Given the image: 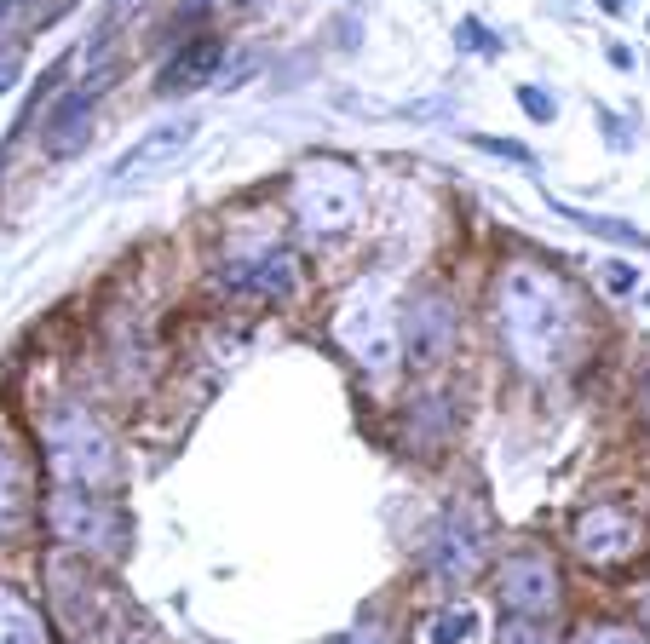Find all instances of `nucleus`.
<instances>
[{
  "instance_id": "obj_1",
  "label": "nucleus",
  "mask_w": 650,
  "mask_h": 644,
  "mask_svg": "<svg viewBox=\"0 0 650 644\" xmlns=\"http://www.w3.org/2000/svg\"><path fill=\"white\" fill-rule=\"evenodd\" d=\"M495 328H501L507 357L524 374H553L576 334L570 288L541 265H507L495 282Z\"/></svg>"
},
{
  "instance_id": "obj_2",
  "label": "nucleus",
  "mask_w": 650,
  "mask_h": 644,
  "mask_svg": "<svg viewBox=\"0 0 650 644\" xmlns=\"http://www.w3.org/2000/svg\"><path fill=\"white\" fill-rule=\"evenodd\" d=\"M41 437H47V460H52V472H58V483H64V489H104V483L121 478L116 437L104 432L87 409L47 414Z\"/></svg>"
},
{
  "instance_id": "obj_3",
  "label": "nucleus",
  "mask_w": 650,
  "mask_h": 644,
  "mask_svg": "<svg viewBox=\"0 0 650 644\" xmlns=\"http://www.w3.org/2000/svg\"><path fill=\"white\" fill-rule=\"evenodd\" d=\"M47 524L64 547L87 558H121L127 552V518L110 501H98L93 489H58L47 501Z\"/></svg>"
},
{
  "instance_id": "obj_4",
  "label": "nucleus",
  "mask_w": 650,
  "mask_h": 644,
  "mask_svg": "<svg viewBox=\"0 0 650 644\" xmlns=\"http://www.w3.org/2000/svg\"><path fill=\"white\" fill-rule=\"evenodd\" d=\"M357 207H363L357 173L340 167V161H311V167L294 173V213H300L305 230H317V236H340V230L357 225Z\"/></svg>"
},
{
  "instance_id": "obj_5",
  "label": "nucleus",
  "mask_w": 650,
  "mask_h": 644,
  "mask_svg": "<svg viewBox=\"0 0 650 644\" xmlns=\"http://www.w3.org/2000/svg\"><path fill=\"white\" fill-rule=\"evenodd\" d=\"M484 558H489V518L478 512V501H455L426 541V570L438 575L443 587H466L484 570Z\"/></svg>"
},
{
  "instance_id": "obj_6",
  "label": "nucleus",
  "mask_w": 650,
  "mask_h": 644,
  "mask_svg": "<svg viewBox=\"0 0 650 644\" xmlns=\"http://www.w3.org/2000/svg\"><path fill=\"white\" fill-rule=\"evenodd\" d=\"M334 340L346 345L357 363L369 374H392L397 368V322H392V305L374 294V288H357V294L334 311Z\"/></svg>"
},
{
  "instance_id": "obj_7",
  "label": "nucleus",
  "mask_w": 650,
  "mask_h": 644,
  "mask_svg": "<svg viewBox=\"0 0 650 644\" xmlns=\"http://www.w3.org/2000/svg\"><path fill=\"white\" fill-rule=\"evenodd\" d=\"M495 593L507 604V616L553 621L558 598H564V575H558V564L541 547H524V552H507V564L495 570Z\"/></svg>"
},
{
  "instance_id": "obj_8",
  "label": "nucleus",
  "mask_w": 650,
  "mask_h": 644,
  "mask_svg": "<svg viewBox=\"0 0 650 644\" xmlns=\"http://www.w3.org/2000/svg\"><path fill=\"white\" fill-rule=\"evenodd\" d=\"M633 547H639V524H633V512L627 506H587L576 518V552L587 558V564H599V570H610V564H622V558H633Z\"/></svg>"
},
{
  "instance_id": "obj_9",
  "label": "nucleus",
  "mask_w": 650,
  "mask_h": 644,
  "mask_svg": "<svg viewBox=\"0 0 650 644\" xmlns=\"http://www.w3.org/2000/svg\"><path fill=\"white\" fill-rule=\"evenodd\" d=\"M219 282L231 294H248V299H282V294H294L300 265H294L288 248H259V253H236L231 265L219 271Z\"/></svg>"
},
{
  "instance_id": "obj_10",
  "label": "nucleus",
  "mask_w": 650,
  "mask_h": 644,
  "mask_svg": "<svg viewBox=\"0 0 650 644\" xmlns=\"http://www.w3.org/2000/svg\"><path fill=\"white\" fill-rule=\"evenodd\" d=\"M196 138V121H162V127H150V133L133 144V150H121L116 167H110V179L127 184V179H144V173H156V167H167L173 156H185V144Z\"/></svg>"
},
{
  "instance_id": "obj_11",
  "label": "nucleus",
  "mask_w": 650,
  "mask_h": 644,
  "mask_svg": "<svg viewBox=\"0 0 650 644\" xmlns=\"http://www.w3.org/2000/svg\"><path fill=\"white\" fill-rule=\"evenodd\" d=\"M455 334H461V322H455L449 294H438V288L415 294V305H409V351L432 363V357H443L455 345Z\"/></svg>"
},
{
  "instance_id": "obj_12",
  "label": "nucleus",
  "mask_w": 650,
  "mask_h": 644,
  "mask_svg": "<svg viewBox=\"0 0 650 644\" xmlns=\"http://www.w3.org/2000/svg\"><path fill=\"white\" fill-rule=\"evenodd\" d=\"M213 69H219V41H190L185 52H173L167 58V69H162V81H156V92L162 98H179V92H196L202 81H208Z\"/></svg>"
},
{
  "instance_id": "obj_13",
  "label": "nucleus",
  "mask_w": 650,
  "mask_h": 644,
  "mask_svg": "<svg viewBox=\"0 0 650 644\" xmlns=\"http://www.w3.org/2000/svg\"><path fill=\"white\" fill-rule=\"evenodd\" d=\"M0 644H47V621L6 587H0Z\"/></svg>"
},
{
  "instance_id": "obj_14",
  "label": "nucleus",
  "mask_w": 650,
  "mask_h": 644,
  "mask_svg": "<svg viewBox=\"0 0 650 644\" xmlns=\"http://www.w3.org/2000/svg\"><path fill=\"white\" fill-rule=\"evenodd\" d=\"M472 633H478V616H472L466 604H449V610H438V616H432L426 644H466Z\"/></svg>"
},
{
  "instance_id": "obj_15",
  "label": "nucleus",
  "mask_w": 650,
  "mask_h": 644,
  "mask_svg": "<svg viewBox=\"0 0 650 644\" xmlns=\"http://www.w3.org/2000/svg\"><path fill=\"white\" fill-rule=\"evenodd\" d=\"M18 518H24V472H18L12 449L0 443V524H18Z\"/></svg>"
},
{
  "instance_id": "obj_16",
  "label": "nucleus",
  "mask_w": 650,
  "mask_h": 644,
  "mask_svg": "<svg viewBox=\"0 0 650 644\" xmlns=\"http://www.w3.org/2000/svg\"><path fill=\"white\" fill-rule=\"evenodd\" d=\"M501 644H558V639L541 616H507L501 621Z\"/></svg>"
},
{
  "instance_id": "obj_17",
  "label": "nucleus",
  "mask_w": 650,
  "mask_h": 644,
  "mask_svg": "<svg viewBox=\"0 0 650 644\" xmlns=\"http://www.w3.org/2000/svg\"><path fill=\"white\" fill-rule=\"evenodd\" d=\"M518 104H524V115H530V121H553V115H558V104L541 87H518Z\"/></svg>"
},
{
  "instance_id": "obj_18",
  "label": "nucleus",
  "mask_w": 650,
  "mask_h": 644,
  "mask_svg": "<svg viewBox=\"0 0 650 644\" xmlns=\"http://www.w3.org/2000/svg\"><path fill=\"white\" fill-rule=\"evenodd\" d=\"M599 276H604V288H610V294H633V288H639V271H633V265H622V259H610Z\"/></svg>"
},
{
  "instance_id": "obj_19",
  "label": "nucleus",
  "mask_w": 650,
  "mask_h": 644,
  "mask_svg": "<svg viewBox=\"0 0 650 644\" xmlns=\"http://www.w3.org/2000/svg\"><path fill=\"white\" fill-rule=\"evenodd\" d=\"M328 644H392V639H386L380 621H363V627H351V633H340V639H328Z\"/></svg>"
},
{
  "instance_id": "obj_20",
  "label": "nucleus",
  "mask_w": 650,
  "mask_h": 644,
  "mask_svg": "<svg viewBox=\"0 0 650 644\" xmlns=\"http://www.w3.org/2000/svg\"><path fill=\"white\" fill-rule=\"evenodd\" d=\"M581 644H645L639 633H627V627H587V639Z\"/></svg>"
},
{
  "instance_id": "obj_21",
  "label": "nucleus",
  "mask_w": 650,
  "mask_h": 644,
  "mask_svg": "<svg viewBox=\"0 0 650 644\" xmlns=\"http://www.w3.org/2000/svg\"><path fill=\"white\" fill-rule=\"evenodd\" d=\"M472 144H478V150H495V156H512V161H530V150H524V144H507V138L472 133Z\"/></svg>"
},
{
  "instance_id": "obj_22",
  "label": "nucleus",
  "mask_w": 650,
  "mask_h": 644,
  "mask_svg": "<svg viewBox=\"0 0 650 644\" xmlns=\"http://www.w3.org/2000/svg\"><path fill=\"white\" fill-rule=\"evenodd\" d=\"M639 616H645V633H650V587L639 593Z\"/></svg>"
},
{
  "instance_id": "obj_23",
  "label": "nucleus",
  "mask_w": 650,
  "mask_h": 644,
  "mask_svg": "<svg viewBox=\"0 0 650 644\" xmlns=\"http://www.w3.org/2000/svg\"><path fill=\"white\" fill-rule=\"evenodd\" d=\"M645 409H650V374H645Z\"/></svg>"
},
{
  "instance_id": "obj_24",
  "label": "nucleus",
  "mask_w": 650,
  "mask_h": 644,
  "mask_svg": "<svg viewBox=\"0 0 650 644\" xmlns=\"http://www.w3.org/2000/svg\"><path fill=\"white\" fill-rule=\"evenodd\" d=\"M0 173H6V150H0Z\"/></svg>"
}]
</instances>
